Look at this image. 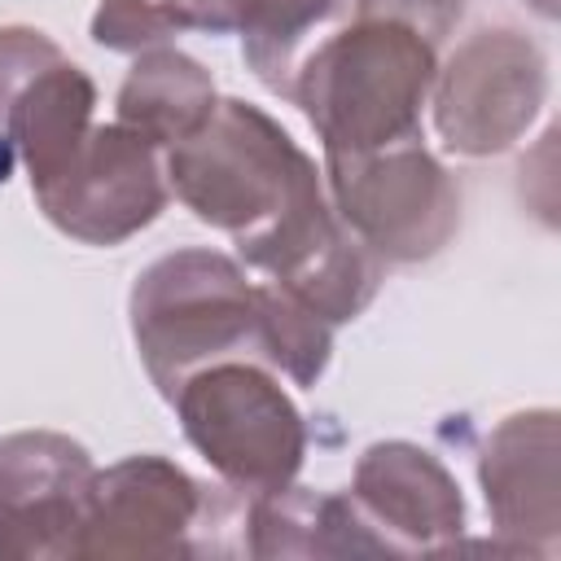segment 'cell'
Masks as SVG:
<instances>
[{
	"label": "cell",
	"mask_w": 561,
	"mask_h": 561,
	"mask_svg": "<svg viewBox=\"0 0 561 561\" xmlns=\"http://www.w3.org/2000/svg\"><path fill=\"white\" fill-rule=\"evenodd\" d=\"M434 39L394 18L355 26L307 48L289 101L324 140V158L368 153L421 136V105L434 88Z\"/></svg>",
	"instance_id": "6da1fadb"
},
{
	"label": "cell",
	"mask_w": 561,
	"mask_h": 561,
	"mask_svg": "<svg viewBox=\"0 0 561 561\" xmlns=\"http://www.w3.org/2000/svg\"><path fill=\"white\" fill-rule=\"evenodd\" d=\"M324 184L298 140L250 101H219L215 114L167 149V188L237 250L259 241L307 188Z\"/></svg>",
	"instance_id": "7a4b0ae2"
},
{
	"label": "cell",
	"mask_w": 561,
	"mask_h": 561,
	"mask_svg": "<svg viewBox=\"0 0 561 561\" xmlns=\"http://www.w3.org/2000/svg\"><path fill=\"white\" fill-rule=\"evenodd\" d=\"M131 337L162 399L215 359H259L263 285L219 250H175L153 259L131 285ZM263 364V359H259Z\"/></svg>",
	"instance_id": "3957f363"
},
{
	"label": "cell",
	"mask_w": 561,
	"mask_h": 561,
	"mask_svg": "<svg viewBox=\"0 0 561 561\" xmlns=\"http://www.w3.org/2000/svg\"><path fill=\"white\" fill-rule=\"evenodd\" d=\"M232 526L245 530V495L206 486L175 460L145 451L92 473L79 557H228L241 552L228 539Z\"/></svg>",
	"instance_id": "277c9868"
},
{
	"label": "cell",
	"mask_w": 561,
	"mask_h": 561,
	"mask_svg": "<svg viewBox=\"0 0 561 561\" xmlns=\"http://www.w3.org/2000/svg\"><path fill=\"white\" fill-rule=\"evenodd\" d=\"M167 403L175 408L184 438L228 491L254 500L298 478L307 425L267 364L215 359L188 373Z\"/></svg>",
	"instance_id": "5b68a950"
},
{
	"label": "cell",
	"mask_w": 561,
	"mask_h": 561,
	"mask_svg": "<svg viewBox=\"0 0 561 561\" xmlns=\"http://www.w3.org/2000/svg\"><path fill=\"white\" fill-rule=\"evenodd\" d=\"M324 180L337 219L381 263H425L460 228V188L421 136L324 158Z\"/></svg>",
	"instance_id": "8992f818"
},
{
	"label": "cell",
	"mask_w": 561,
	"mask_h": 561,
	"mask_svg": "<svg viewBox=\"0 0 561 561\" xmlns=\"http://www.w3.org/2000/svg\"><path fill=\"white\" fill-rule=\"evenodd\" d=\"M434 127L460 158L513 149L548 101V61L513 26H482L434 70Z\"/></svg>",
	"instance_id": "52a82bcc"
},
{
	"label": "cell",
	"mask_w": 561,
	"mask_h": 561,
	"mask_svg": "<svg viewBox=\"0 0 561 561\" xmlns=\"http://www.w3.org/2000/svg\"><path fill=\"white\" fill-rule=\"evenodd\" d=\"M44 219L83 245H123L167 210V167L158 149L123 123L92 127L66 167L31 188Z\"/></svg>",
	"instance_id": "ba28073f"
},
{
	"label": "cell",
	"mask_w": 561,
	"mask_h": 561,
	"mask_svg": "<svg viewBox=\"0 0 561 561\" xmlns=\"http://www.w3.org/2000/svg\"><path fill=\"white\" fill-rule=\"evenodd\" d=\"M245 267L267 272L276 289L316 311L324 324H346L368 311L381 289V259L337 219L324 184L307 188L259 241L237 250Z\"/></svg>",
	"instance_id": "9c48e42d"
},
{
	"label": "cell",
	"mask_w": 561,
	"mask_h": 561,
	"mask_svg": "<svg viewBox=\"0 0 561 561\" xmlns=\"http://www.w3.org/2000/svg\"><path fill=\"white\" fill-rule=\"evenodd\" d=\"M92 456L66 434L18 430L0 438V557H79L92 495Z\"/></svg>",
	"instance_id": "30bf717a"
},
{
	"label": "cell",
	"mask_w": 561,
	"mask_h": 561,
	"mask_svg": "<svg viewBox=\"0 0 561 561\" xmlns=\"http://www.w3.org/2000/svg\"><path fill=\"white\" fill-rule=\"evenodd\" d=\"M377 535L381 552L412 557V552H443L456 548L465 535V495L447 465L408 443L386 438L364 447L346 491Z\"/></svg>",
	"instance_id": "8fae6325"
},
{
	"label": "cell",
	"mask_w": 561,
	"mask_h": 561,
	"mask_svg": "<svg viewBox=\"0 0 561 561\" xmlns=\"http://www.w3.org/2000/svg\"><path fill=\"white\" fill-rule=\"evenodd\" d=\"M561 430L552 408L504 416L478 456V482L491 526L508 552L557 557L561 543V491H557Z\"/></svg>",
	"instance_id": "7c38bea8"
},
{
	"label": "cell",
	"mask_w": 561,
	"mask_h": 561,
	"mask_svg": "<svg viewBox=\"0 0 561 561\" xmlns=\"http://www.w3.org/2000/svg\"><path fill=\"white\" fill-rule=\"evenodd\" d=\"M96 83L66 53L35 70L0 114V140L26 167L31 188L53 180L79 140L92 131Z\"/></svg>",
	"instance_id": "4fadbf2b"
},
{
	"label": "cell",
	"mask_w": 561,
	"mask_h": 561,
	"mask_svg": "<svg viewBox=\"0 0 561 561\" xmlns=\"http://www.w3.org/2000/svg\"><path fill=\"white\" fill-rule=\"evenodd\" d=\"M250 557H377L381 543L351 495L280 486L245 500Z\"/></svg>",
	"instance_id": "5bb4252c"
},
{
	"label": "cell",
	"mask_w": 561,
	"mask_h": 561,
	"mask_svg": "<svg viewBox=\"0 0 561 561\" xmlns=\"http://www.w3.org/2000/svg\"><path fill=\"white\" fill-rule=\"evenodd\" d=\"M215 79L202 61L180 48L136 53L118 88V123L149 140L153 149H175L215 114Z\"/></svg>",
	"instance_id": "9a60e30c"
},
{
	"label": "cell",
	"mask_w": 561,
	"mask_h": 561,
	"mask_svg": "<svg viewBox=\"0 0 561 561\" xmlns=\"http://www.w3.org/2000/svg\"><path fill=\"white\" fill-rule=\"evenodd\" d=\"M346 0H241L237 35L245 66L276 96H289L294 75L307 57V39L342 13Z\"/></svg>",
	"instance_id": "2e32d148"
},
{
	"label": "cell",
	"mask_w": 561,
	"mask_h": 561,
	"mask_svg": "<svg viewBox=\"0 0 561 561\" xmlns=\"http://www.w3.org/2000/svg\"><path fill=\"white\" fill-rule=\"evenodd\" d=\"M333 355V324L316 311L294 302L272 280L263 285V316H259V359L285 373L294 386H316Z\"/></svg>",
	"instance_id": "e0dca14e"
},
{
	"label": "cell",
	"mask_w": 561,
	"mask_h": 561,
	"mask_svg": "<svg viewBox=\"0 0 561 561\" xmlns=\"http://www.w3.org/2000/svg\"><path fill=\"white\" fill-rule=\"evenodd\" d=\"M171 35H180V26L158 0H101L92 18V39L110 53H149Z\"/></svg>",
	"instance_id": "ac0fdd59"
},
{
	"label": "cell",
	"mask_w": 561,
	"mask_h": 561,
	"mask_svg": "<svg viewBox=\"0 0 561 561\" xmlns=\"http://www.w3.org/2000/svg\"><path fill=\"white\" fill-rule=\"evenodd\" d=\"M53 57H61V48L44 31H35V26H0V114L18 96V88L35 70H44Z\"/></svg>",
	"instance_id": "d6986e66"
},
{
	"label": "cell",
	"mask_w": 561,
	"mask_h": 561,
	"mask_svg": "<svg viewBox=\"0 0 561 561\" xmlns=\"http://www.w3.org/2000/svg\"><path fill=\"white\" fill-rule=\"evenodd\" d=\"M355 9H359V18L408 22L425 39H443L460 18V0H355Z\"/></svg>",
	"instance_id": "ffe728a7"
},
{
	"label": "cell",
	"mask_w": 561,
	"mask_h": 561,
	"mask_svg": "<svg viewBox=\"0 0 561 561\" xmlns=\"http://www.w3.org/2000/svg\"><path fill=\"white\" fill-rule=\"evenodd\" d=\"M180 31H206V35H232L241 0H158Z\"/></svg>",
	"instance_id": "44dd1931"
}]
</instances>
